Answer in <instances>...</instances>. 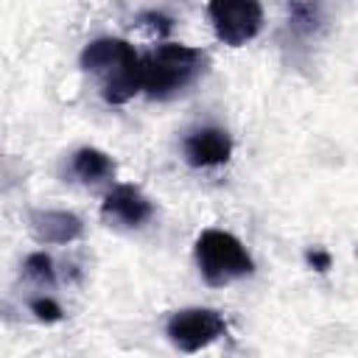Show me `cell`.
<instances>
[{"instance_id":"cell-1","label":"cell","mask_w":358,"mask_h":358,"mask_svg":"<svg viewBox=\"0 0 358 358\" xmlns=\"http://www.w3.org/2000/svg\"><path fill=\"white\" fill-rule=\"evenodd\" d=\"M81 67L101 78V95L106 103H126L140 92V56L126 39H92L81 50Z\"/></svg>"},{"instance_id":"cell-2","label":"cell","mask_w":358,"mask_h":358,"mask_svg":"<svg viewBox=\"0 0 358 358\" xmlns=\"http://www.w3.org/2000/svg\"><path fill=\"white\" fill-rule=\"evenodd\" d=\"M207 56L182 42H165L148 56H140V92L154 101H168L185 92L201 73Z\"/></svg>"},{"instance_id":"cell-3","label":"cell","mask_w":358,"mask_h":358,"mask_svg":"<svg viewBox=\"0 0 358 358\" xmlns=\"http://www.w3.org/2000/svg\"><path fill=\"white\" fill-rule=\"evenodd\" d=\"M196 266L210 285H229L255 271L252 255L227 229H204L196 238Z\"/></svg>"},{"instance_id":"cell-4","label":"cell","mask_w":358,"mask_h":358,"mask_svg":"<svg viewBox=\"0 0 358 358\" xmlns=\"http://www.w3.org/2000/svg\"><path fill=\"white\" fill-rule=\"evenodd\" d=\"M207 17L215 36L232 48L252 42L263 28L260 0H210Z\"/></svg>"},{"instance_id":"cell-5","label":"cell","mask_w":358,"mask_h":358,"mask_svg":"<svg viewBox=\"0 0 358 358\" xmlns=\"http://www.w3.org/2000/svg\"><path fill=\"white\" fill-rule=\"evenodd\" d=\"M165 333L176 350L199 352L201 347L218 341L227 333V322L213 308H182V310L171 313Z\"/></svg>"},{"instance_id":"cell-6","label":"cell","mask_w":358,"mask_h":358,"mask_svg":"<svg viewBox=\"0 0 358 358\" xmlns=\"http://www.w3.org/2000/svg\"><path fill=\"white\" fill-rule=\"evenodd\" d=\"M101 215H103L106 224H115V227H123V229H140L151 221L154 204L140 187L117 185L103 196Z\"/></svg>"},{"instance_id":"cell-7","label":"cell","mask_w":358,"mask_h":358,"mask_svg":"<svg viewBox=\"0 0 358 358\" xmlns=\"http://www.w3.org/2000/svg\"><path fill=\"white\" fill-rule=\"evenodd\" d=\"M182 154H185V162L193 168H215L229 159L232 137L221 126H201L182 140Z\"/></svg>"},{"instance_id":"cell-8","label":"cell","mask_w":358,"mask_h":358,"mask_svg":"<svg viewBox=\"0 0 358 358\" xmlns=\"http://www.w3.org/2000/svg\"><path fill=\"white\" fill-rule=\"evenodd\" d=\"M81 229V218L64 210H39L31 215V232L39 243H70Z\"/></svg>"},{"instance_id":"cell-9","label":"cell","mask_w":358,"mask_h":358,"mask_svg":"<svg viewBox=\"0 0 358 358\" xmlns=\"http://www.w3.org/2000/svg\"><path fill=\"white\" fill-rule=\"evenodd\" d=\"M70 171H73V176H76L78 182H84V185H101V182L112 179L115 162H112V157L103 154L101 148L84 145V148H78V151L70 157Z\"/></svg>"},{"instance_id":"cell-10","label":"cell","mask_w":358,"mask_h":358,"mask_svg":"<svg viewBox=\"0 0 358 358\" xmlns=\"http://www.w3.org/2000/svg\"><path fill=\"white\" fill-rule=\"evenodd\" d=\"M288 22L299 34H313L322 25L319 0H288Z\"/></svg>"},{"instance_id":"cell-11","label":"cell","mask_w":358,"mask_h":358,"mask_svg":"<svg viewBox=\"0 0 358 358\" xmlns=\"http://www.w3.org/2000/svg\"><path fill=\"white\" fill-rule=\"evenodd\" d=\"M22 268H25V277H31V280L39 282V285H53V282H56L53 260H50V255H45V252H34V255H28Z\"/></svg>"},{"instance_id":"cell-12","label":"cell","mask_w":358,"mask_h":358,"mask_svg":"<svg viewBox=\"0 0 358 358\" xmlns=\"http://www.w3.org/2000/svg\"><path fill=\"white\" fill-rule=\"evenodd\" d=\"M31 310H34L36 319H42V322H59V319H62V305H59L56 299H50V296H36V299H31Z\"/></svg>"},{"instance_id":"cell-13","label":"cell","mask_w":358,"mask_h":358,"mask_svg":"<svg viewBox=\"0 0 358 358\" xmlns=\"http://www.w3.org/2000/svg\"><path fill=\"white\" fill-rule=\"evenodd\" d=\"M308 263L316 268V271H327L330 268V255L324 252V249H313V252H308Z\"/></svg>"}]
</instances>
